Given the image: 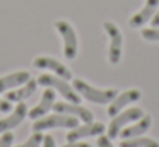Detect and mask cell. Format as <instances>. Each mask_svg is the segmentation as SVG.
<instances>
[{
  "label": "cell",
  "mask_w": 159,
  "mask_h": 147,
  "mask_svg": "<svg viewBox=\"0 0 159 147\" xmlns=\"http://www.w3.org/2000/svg\"><path fill=\"white\" fill-rule=\"evenodd\" d=\"M74 89L79 92L82 98H86L87 101L96 103V104H106L111 103L116 98V91L115 89H98L89 85L87 82H84L82 79H75L74 80Z\"/></svg>",
  "instance_id": "obj_1"
},
{
  "label": "cell",
  "mask_w": 159,
  "mask_h": 147,
  "mask_svg": "<svg viewBox=\"0 0 159 147\" xmlns=\"http://www.w3.org/2000/svg\"><path fill=\"white\" fill-rule=\"evenodd\" d=\"M144 116V111L140 108H130V109H125V111H120L118 115L113 116L110 126H108V137L110 139H116L120 135L121 128H123L127 123L130 122H137Z\"/></svg>",
  "instance_id": "obj_2"
},
{
  "label": "cell",
  "mask_w": 159,
  "mask_h": 147,
  "mask_svg": "<svg viewBox=\"0 0 159 147\" xmlns=\"http://www.w3.org/2000/svg\"><path fill=\"white\" fill-rule=\"evenodd\" d=\"M38 84L45 85V87L57 89V91H58L60 94H62L67 101H70V103H75V104H79V103H80V98H79V94L75 92V89L70 87V85L65 82V79H60L58 75H57V77H53V75H46V74L45 75H39Z\"/></svg>",
  "instance_id": "obj_3"
},
{
  "label": "cell",
  "mask_w": 159,
  "mask_h": 147,
  "mask_svg": "<svg viewBox=\"0 0 159 147\" xmlns=\"http://www.w3.org/2000/svg\"><path fill=\"white\" fill-rule=\"evenodd\" d=\"M77 120H79V118H75V116L57 113V115L46 116V118H41V120H38V122H34L33 128H34L36 132L48 130V128H75V126H77Z\"/></svg>",
  "instance_id": "obj_4"
},
{
  "label": "cell",
  "mask_w": 159,
  "mask_h": 147,
  "mask_svg": "<svg viewBox=\"0 0 159 147\" xmlns=\"http://www.w3.org/2000/svg\"><path fill=\"white\" fill-rule=\"evenodd\" d=\"M55 27L60 33V36L63 38V55H65V58L67 60H74L77 55V36L74 27L67 21H57Z\"/></svg>",
  "instance_id": "obj_5"
},
{
  "label": "cell",
  "mask_w": 159,
  "mask_h": 147,
  "mask_svg": "<svg viewBox=\"0 0 159 147\" xmlns=\"http://www.w3.org/2000/svg\"><path fill=\"white\" fill-rule=\"evenodd\" d=\"M104 31L110 36V50H108V60L110 63L116 65L121 58V44H123V38H121V31L118 29L116 24L113 22H104Z\"/></svg>",
  "instance_id": "obj_6"
},
{
  "label": "cell",
  "mask_w": 159,
  "mask_h": 147,
  "mask_svg": "<svg viewBox=\"0 0 159 147\" xmlns=\"http://www.w3.org/2000/svg\"><path fill=\"white\" fill-rule=\"evenodd\" d=\"M142 96V92L139 89H130V91H125L121 94H116V98L111 101V104L108 106V115L110 116H115L121 111L127 104H132V103L139 101Z\"/></svg>",
  "instance_id": "obj_7"
},
{
  "label": "cell",
  "mask_w": 159,
  "mask_h": 147,
  "mask_svg": "<svg viewBox=\"0 0 159 147\" xmlns=\"http://www.w3.org/2000/svg\"><path fill=\"white\" fill-rule=\"evenodd\" d=\"M53 109H55L57 113H62V115L75 116V118L82 120V122H86V123L93 122V113L87 108H84V106L75 104V103H57V104H53Z\"/></svg>",
  "instance_id": "obj_8"
},
{
  "label": "cell",
  "mask_w": 159,
  "mask_h": 147,
  "mask_svg": "<svg viewBox=\"0 0 159 147\" xmlns=\"http://www.w3.org/2000/svg\"><path fill=\"white\" fill-rule=\"evenodd\" d=\"M33 63H34L36 68H46V70L55 72V74L58 75V77H62V79H70V77H72V72H70L63 63H60L58 60H55V58L38 57V58H34Z\"/></svg>",
  "instance_id": "obj_9"
},
{
  "label": "cell",
  "mask_w": 159,
  "mask_h": 147,
  "mask_svg": "<svg viewBox=\"0 0 159 147\" xmlns=\"http://www.w3.org/2000/svg\"><path fill=\"white\" fill-rule=\"evenodd\" d=\"M104 132V125L103 123H87L82 126H75L72 128V132L67 133V140L69 142H77V140L84 139V137H94V135H101Z\"/></svg>",
  "instance_id": "obj_10"
},
{
  "label": "cell",
  "mask_w": 159,
  "mask_h": 147,
  "mask_svg": "<svg viewBox=\"0 0 159 147\" xmlns=\"http://www.w3.org/2000/svg\"><path fill=\"white\" fill-rule=\"evenodd\" d=\"M157 7H159V0H145L144 9H142L140 12H137V14H135V16L130 19V26H132V27H140V26H144L147 21L152 19V16L156 14Z\"/></svg>",
  "instance_id": "obj_11"
},
{
  "label": "cell",
  "mask_w": 159,
  "mask_h": 147,
  "mask_svg": "<svg viewBox=\"0 0 159 147\" xmlns=\"http://www.w3.org/2000/svg\"><path fill=\"white\" fill-rule=\"evenodd\" d=\"M53 104H55V92H53L52 89H46V91L43 92V98L39 99V103L29 111V118H33V120L41 118L43 115H46V113L53 108Z\"/></svg>",
  "instance_id": "obj_12"
},
{
  "label": "cell",
  "mask_w": 159,
  "mask_h": 147,
  "mask_svg": "<svg viewBox=\"0 0 159 147\" xmlns=\"http://www.w3.org/2000/svg\"><path fill=\"white\" fill-rule=\"evenodd\" d=\"M151 123H152L151 116H149V115H144L137 123H135V125L127 126V128L121 130V132H120L121 140H125V139H134V137H140V135H144V133L147 132L149 128H151Z\"/></svg>",
  "instance_id": "obj_13"
},
{
  "label": "cell",
  "mask_w": 159,
  "mask_h": 147,
  "mask_svg": "<svg viewBox=\"0 0 159 147\" xmlns=\"http://www.w3.org/2000/svg\"><path fill=\"white\" fill-rule=\"evenodd\" d=\"M26 115H28V106H26L24 103L17 104L16 111L12 113L11 116L0 120V133H2V132H7V130H11V128H16V126H17L19 123H21L22 120L26 118Z\"/></svg>",
  "instance_id": "obj_14"
},
{
  "label": "cell",
  "mask_w": 159,
  "mask_h": 147,
  "mask_svg": "<svg viewBox=\"0 0 159 147\" xmlns=\"http://www.w3.org/2000/svg\"><path fill=\"white\" fill-rule=\"evenodd\" d=\"M29 80V74L28 72H16V74H9L5 77H0V94L4 91L11 87H17V85H22Z\"/></svg>",
  "instance_id": "obj_15"
},
{
  "label": "cell",
  "mask_w": 159,
  "mask_h": 147,
  "mask_svg": "<svg viewBox=\"0 0 159 147\" xmlns=\"http://www.w3.org/2000/svg\"><path fill=\"white\" fill-rule=\"evenodd\" d=\"M34 91H36V80H31V79H29L24 87H19V89H16V91L7 92V101L9 103L11 101H24L29 96L34 94Z\"/></svg>",
  "instance_id": "obj_16"
},
{
  "label": "cell",
  "mask_w": 159,
  "mask_h": 147,
  "mask_svg": "<svg viewBox=\"0 0 159 147\" xmlns=\"http://www.w3.org/2000/svg\"><path fill=\"white\" fill-rule=\"evenodd\" d=\"M120 147H159V142L140 135V137H134V139L121 140Z\"/></svg>",
  "instance_id": "obj_17"
},
{
  "label": "cell",
  "mask_w": 159,
  "mask_h": 147,
  "mask_svg": "<svg viewBox=\"0 0 159 147\" xmlns=\"http://www.w3.org/2000/svg\"><path fill=\"white\" fill-rule=\"evenodd\" d=\"M142 38L147 41H159V26L142 31Z\"/></svg>",
  "instance_id": "obj_18"
},
{
  "label": "cell",
  "mask_w": 159,
  "mask_h": 147,
  "mask_svg": "<svg viewBox=\"0 0 159 147\" xmlns=\"http://www.w3.org/2000/svg\"><path fill=\"white\" fill-rule=\"evenodd\" d=\"M39 144H43V135L41 133H34L33 137H29V140H26L24 144L17 147H39Z\"/></svg>",
  "instance_id": "obj_19"
},
{
  "label": "cell",
  "mask_w": 159,
  "mask_h": 147,
  "mask_svg": "<svg viewBox=\"0 0 159 147\" xmlns=\"http://www.w3.org/2000/svg\"><path fill=\"white\" fill-rule=\"evenodd\" d=\"M12 142H14V135L12 133H4L2 139H0V147H12Z\"/></svg>",
  "instance_id": "obj_20"
},
{
  "label": "cell",
  "mask_w": 159,
  "mask_h": 147,
  "mask_svg": "<svg viewBox=\"0 0 159 147\" xmlns=\"http://www.w3.org/2000/svg\"><path fill=\"white\" fill-rule=\"evenodd\" d=\"M98 147H115V145L111 144L110 137H99L98 139Z\"/></svg>",
  "instance_id": "obj_21"
},
{
  "label": "cell",
  "mask_w": 159,
  "mask_h": 147,
  "mask_svg": "<svg viewBox=\"0 0 159 147\" xmlns=\"http://www.w3.org/2000/svg\"><path fill=\"white\" fill-rule=\"evenodd\" d=\"M43 147H55V139L52 135H45L43 137Z\"/></svg>",
  "instance_id": "obj_22"
},
{
  "label": "cell",
  "mask_w": 159,
  "mask_h": 147,
  "mask_svg": "<svg viewBox=\"0 0 159 147\" xmlns=\"http://www.w3.org/2000/svg\"><path fill=\"white\" fill-rule=\"evenodd\" d=\"M11 109V103L9 101H2L0 99V113H7Z\"/></svg>",
  "instance_id": "obj_23"
},
{
  "label": "cell",
  "mask_w": 159,
  "mask_h": 147,
  "mask_svg": "<svg viewBox=\"0 0 159 147\" xmlns=\"http://www.w3.org/2000/svg\"><path fill=\"white\" fill-rule=\"evenodd\" d=\"M63 147H91L89 144H84V142H69L67 145Z\"/></svg>",
  "instance_id": "obj_24"
},
{
  "label": "cell",
  "mask_w": 159,
  "mask_h": 147,
  "mask_svg": "<svg viewBox=\"0 0 159 147\" xmlns=\"http://www.w3.org/2000/svg\"><path fill=\"white\" fill-rule=\"evenodd\" d=\"M152 24H154V27L159 26V10H156V14L152 16Z\"/></svg>",
  "instance_id": "obj_25"
}]
</instances>
